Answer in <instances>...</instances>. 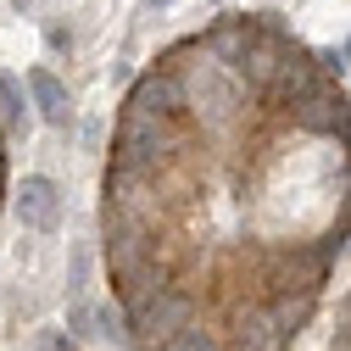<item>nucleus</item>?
<instances>
[{
    "label": "nucleus",
    "mask_w": 351,
    "mask_h": 351,
    "mask_svg": "<svg viewBox=\"0 0 351 351\" xmlns=\"http://www.w3.org/2000/svg\"><path fill=\"white\" fill-rule=\"evenodd\" d=\"M301 134H318V140H340V145H351V106H346V95H340V84H324L318 95H306L301 106H290L285 112Z\"/></svg>",
    "instance_id": "6"
},
{
    "label": "nucleus",
    "mask_w": 351,
    "mask_h": 351,
    "mask_svg": "<svg viewBox=\"0 0 351 351\" xmlns=\"http://www.w3.org/2000/svg\"><path fill=\"white\" fill-rule=\"evenodd\" d=\"M12 6H28V0H12Z\"/></svg>",
    "instance_id": "21"
},
{
    "label": "nucleus",
    "mask_w": 351,
    "mask_h": 351,
    "mask_svg": "<svg viewBox=\"0 0 351 351\" xmlns=\"http://www.w3.org/2000/svg\"><path fill=\"white\" fill-rule=\"evenodd\" d=\"M67 329H73V335H95V306L73 301V306H67Z\"/></svg>",
    "instance_id": "14"
},
{
    "label": "nucleus",
    "mask_w": 351,
    "mask_h": 351,
    "mask_svg": "<svg viewBox=\"0 0 351 351\" xmlns=\"http://www.w3.org/2000/svg\"><path fill=\"white\" fill-rule=\"evenodd\" d=\"M28 95H34L39 117H45L51 128H67V123H73V95L62 90V78H56V73L34 67V73H28Z\"/></svg>",
    "instance_id": "10"
},
{
    "label": "nucleus",
    "mask_w": 351,
    "mask_h": 351,
    "mask_svg": "<svg viewBox=\"0 0 351 351\" xmlns=\"http://www.w3.org/2000/svg\"><path fill=\"white\" fill-rule=\"evenodd\" d=\"M0 117L12 134H28V95H23V78L12 73H0Z\"/></svg>",
    "instance_id": "11"
},
{
    "label": "nucleus",
    "mask_w": 351,
    "mask_h": 351,
    "mask_svg": "<svg viewBox=\"0 0 351 351\" xmlns=\"http://www.w3.org/2000/svg\"><path fill=\"white\" fill-rule=\"evenodd\" d=\"M145 6H173V0H145Z\"/></svg>",
    "instance_id": "19"
},
{
    "label": "nucleus",
    "mask_w": 351,
    "mask_h": 351,
    "mask_svg": "<svg viewBox=\"0 0 351 351\" xmlns=\"http://www.w3.org/2000/svg\"><path fill=\"white\" fill-rule=\"evenodd\" d=\"M123 313H128V329H134V346H162V340H173L184 324H190V313H195V301L184 295V290H173V285H162V290H151V295H134V301H123Z\"/></svg>",
    "instance_id": "2"
},
{
    "label": "nucleus",
    "mask_w": 351,
    "mask_h": 351,
    "mask_svg": "<svg viewBox=\"0 0 351 351\" xmlns=\"http://www.w3.org/2000/svg\"><path fill=\"white\" fill-rule=\"evenodd\" d=\"M318 62H324V73H329V78H340V73L351 67V62H346V45H340V51H335V45H329V51H318Z\"/></svg>",
    "instance_id": "15"
},
{
    "label": "nucleus",
    "mask_w": 351,
    "mask_h": 351,
    "mask_svg": "<svg viewBox=\"0 0 351 351\" xmlns=\"http://www.w3.org/2000/svg\"><path fill=\"white\" fill-rule=\"evenodd\" d=\"M190 134H201V128L190 117H151V112H128L117 117L112 128V167H134V173H167L184 162V145Z\"/></svg>",
    "instance_id": "1"
},
{
    "label": "nucleus",
    "mask_w": 351,
    "mask_h": 351,
    "mask_svg": "<svg viewBox=\"0 0 351 351\" xmlns=\"http://www.w3.org/2000/svg\"><path fill=\"white\" fill-rule=\"evenodd\" d=\"M123 106L128 112H151V117H190V84H184L179 67L156 62V67H145L134 84H128Z\"/></svg>",
    "instance_id": "4"
},
{
    "label": "nucleus",
    "mask_w": 351,
    "mask_h": 351,
    "mask_svg": "<svg viewBox=\"0 0 351 351\" xmlns=\"http://www.w3.org/2000/svg\"><path fill=\"white\" fill-rule=\"evenodd\" d=\"M324 84H340V78H329V73H324L318 51H306V45H295V51L285 56V67L274 73V84H268V95H262V106L285 117V112H290V106H301L306 95H318Z\"/></svg>",
    "instance_id": "3"
},
{
    "label": "nucleus",
    "mask_w": 351,
    "mask_h": 351,
    "mask_svg": "<svg viewBox=\"0 0 351 351\" xmlns=\"http://www.w3.org/2000/svg\"><path fill=\"white\" fill-rule=\"evenodd\" d=\"M268 301V313H274V324L295 340L306 324H313V313H318V290H268L262 295Z\"/></svg>",
    "instance_id": "9"
},
{
    "label": "nucleus",
    "mask_w": 351,
    "mask_h": 351,
    "mask_svg": "<svg viewBox=\"0 0 351 351\" xmlns=\"http://www.w3.org/2000/svg\"><path fill=\"white\" fill-rule=\"evenodd\" d=\"M346 62H351V39H346Z\"/></svg>",
    "instance_id": "20"
},
{
    "label": "nucleus",
    "mask_w": 351,
    "mask_h": 351,
    "mask_svg": "<svg viewBox=\"0 0 351 351\" xmlns=\"http://www.w3.org/2000/svg\"><path fill=\"white\" fill-rule=\"evenodd\" d=\"M45 45H51V51H73V34L51 23V28H45Z\"/></svg>",
    "instance_id": "16"
},
{
    "label": "nucleus",
    "mask_w": 351,
    "mask_h": 351,
    "mask_svg": "<svg viewBox=\"0 0 351 351\" xmlns=\"http://www.w3.org/2000/svg\"><path fill=\"white\" fill-rule=\"evenodd\" d=\"M95 335L112 340V346H134V329H128L123 301H117V306H95Z\"/></svg>",
    "instance_id": "13"
},
{
    "label": "nucleus",
    "mask_w": 351,
    "mask_h": 351,
    "mask_svg": "<svg viewBox=\"0 0 351 351\" xmlns=\"http://www.w3.org/2000/svg\"><path fill=\"white\" fill-rule=\"evenodd\" d=\"M262 34H268V12H229V17H212L201 28L206 51L223 62V67H234V73H240V62L251 56V45H256Z\"/></svg>",
    "instance_id": "5"
},
{
    "label": "nucleus",
    "mask_w": 351,
    "mask_h": 351,
    "mask_svg": "<svg viewBox=\"0 0 351 351\" xmlns=\"http://www.w3.org/2000/svg\"><path fill=\"white\" fill-rule=\"evenodd\" d=\"M329 351H351V324H346V329H335V346H329Z\"/></svg>",
    "instance_id": "18"
},
{
    "label": "nucleus",
    "mask_w": 351,
    "mask_h": 351,
    "mask_svg": "<svg viewBox=\"0 0 351 351\" xmlns=\"http://www.w3.org/2000/svg\"><path fill=\"white\" fill-rule=\"evenodd\" d=\"M12 212H17V223H23V229H39V234H51V229L62 223V190H56V179H45V173L23 179V190H17Z\"/></svg>",
    "instance_id": "8"
},
{
    "label": "nucleus",
    "mask_w": 351,
    "mask_h": 351,
    "mask_svg": "<svg viewBox=\"0 0 351 351\" xmlns=\"http://www.w3.org/2000/svg\"><path fill=\"white\" fill-rule=\"evenodd\" d=\"M39 351H78V340H73V335H51Z\"/></svg>",
    "instance_id": "17"
},
{
    "label": "nucleus",
    "mask_w": 351,
    "mask_h": 351,
    "mask_svg": "<svg viewBox=\"0 0 351 351\" xmlns=\"http://www.w3.org/2000/svg\"><path fill=\"white\" fill-rule=\"evenodd\" d=\"M151 351H223V340H217L212 329H201V324L190 318V324L173 335V340H162V346H151Z\"/></svg>",
    "instance_id": "12"
},
{
    "label": "nucleus",
    "mask_w": 351,
    "mask_h": 351,
    "mask_svg": "<svg viewBox=\"0 0 351 351\" xmlns=\"http://www.w3.org/2000/svg\"><path fill=\"white\" fill-rule=\"evenodd\" d=\"M229 340H234V351H290V335L274 324L268 301L229 306Z\"/></svg>",
    "instance_id": "7"
}]
</instances>
